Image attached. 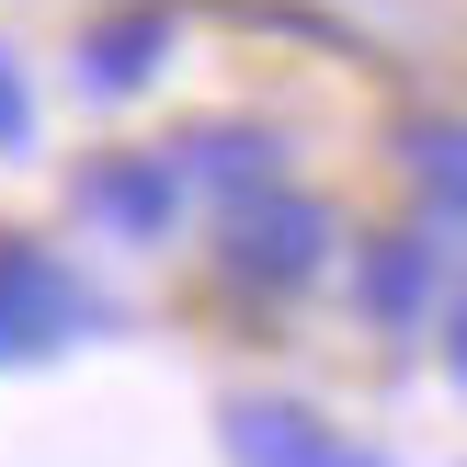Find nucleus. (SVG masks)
<instances>
[{
	"instance_id": "f257e3e1",
	"label": "nucleus",
	"mask_w": 467,
	"mask_h": 467,
	"mask_svg": "<svg viewBox=\"0 0 467 467\" xmlns=\"http://www.w3.org/2000/svg\"><path fill=\"white\" fill-rule=\"evenodd\" d=\"M217 274L240 296H308L319 274H331V205H319V194H285V182L240 194L217 217Z\"/></svg>"
},
{
	"instance_id": "f03ea898",
	"label": "nucleus",
	"mask_w": 467,
	"mask_h": 467,
	"mask_svg": "<svg viewBox=\"0 0 467 467\" xmlns=\"http://www.w3.org/2000/svg\"><path fill=\"white\" fill-rule=\"evenodd\" d=\"M91 331H103V296L68 274V251H46L35 228H0V365H46Z\"/></svg>"
},
{
	"instance_id": "7ed1b4c3",
	"label": "nucleus",
	"mask_w": 467,
	"mask_h": 467,
	"mask_svg": "<svg viewBox=\"0 0 467 467\" xmlns=\"http://www.w3.org/2000/svg\"><path fill=\"white\" fill-rule=\"evenodd\" d=\"M228 467H400L388 445H365V433H342L331 410L308 400H228Z\"/></svg>"
},
{
	"instance_id": "20e7f679",
	"label": "nucleus",
	"mask_w": 467,
	"mask_h": 467,
	"mask_svg": "<svg viewBox=\"0 0 467 467\" xmlns=\"http://www.w3.org/2000/svg\"><path fill=\"white\" fill-rule=\"evenodd\" d=\"M80 217L103 228V240H171L182 228V160H160V149H103V160H80Z\"/></svg>"
},
{
	"instance_id": "39448f33",
	"label": "nucleus",
	"mask_w": 467,
	"mask_h": 467,
	"mask_svg": "<svg viewBox=\"0 0 467 467\" xmlns=\"http://www.w3.org/2000/svg\"><path fill=\"white\" fill-rule=\"evenodd\" d=\"M445 308V251H433V228H377V240L354 251V319L365 331H422V319Z\"/></svg>"
},
{
	"instance_id": "423d86ee",
	"label": "nucleus",
	"mask_w": 467,
	"mask_h": 467,
	"mask_svg": "<svg viewBox=\"0 0 467 467\" xmlns=\"http://www.w3.org/2000/svg\"><path fill=\"white\" fill-rule=\"evenodd\" d=\"M182 182H217V194L240 205V194H263V182H285V137L274 126H194Z\"/></svg>"
},
{
	"instance_id": "0eeeda50",
	"label": "nucleus",
	"mask_w": 467,
	"mask_h": 467,
	"mask_svg": "<svg viewBox=\"0 0 467 467\" xmlns=\"http://www.w3.org/2000/svg\"><path fill=\"white\" fill-rule=\"evenodd\" d=\"M160 57H171V12H114V23H91L80 80H91V91H137Z\"/></svg>"
},
{
	"instance_id": "6e6552de",
	"label": "nucleus",
	"mask_w": 467,
	"mask_h": 467,
	"mask_svg": "<svg viewBox=\"0 0 467 467\" xmlns=\"http://www.w3.org/2000/svg\"><path fill=\"white\" fill-rule=\"evenodd\" d=\"M410 182H422V205L467 240V126H422L410 137Z\"/></svg>"
},
{
	"instance_id": "1a4fd4ad",
	"label": "nucleus",
	"mask_w": 467,
	"mask_h": 467,
	"mask_svg": "<svg viewBox=\"0 0 467 467\" xmlns=\"http://www.w3.org/2000/svg\"><path fill=\"white\" fill-rule=\"evenodd\" d=\"M35 137V80H23V57L0 46V149H23Z\"/></svg>"
},
{
	"instance_id": "9d476101",
	"label": "nucleus",
	"mask_w": 467,
	"mask_h": 467,
	"mask_svg": "<svg viewBox=\"0 0 467 467\" xmlns=\"http://www.w3.org/2000/svg\"><path fill=\"white\" fill-rule=\"evenodd\" d=\"M445 377H456V400H467V296L445 308Z\"/></svg>"
}]
</instances>
